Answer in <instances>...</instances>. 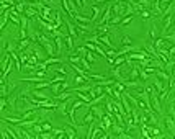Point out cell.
<instances>
[{
  "instance_id": "6da1fadb",
  "label": "cell",
  "mask_w": 175,
  "mask_h": 139,
  "mask_svg": "<svg viewBox=\"0 0 175 139\" xmlns=\"http://www.w3.org/2000/svg\"><path fill=\"white\" fill-rule=\"evenodd\" d=\"M164 123H165V129L169 131V133H172L173 128H175V121L170 116H164Z\"/></svg>"
},
{
  "instance_id": "7a4b0ae2",
  "label": "cell",
  "mask_w": 175,
  "mask_h": 139,
  "mask_svg": "<svg viewBox=\"0 0 175 139\" xmlns=\"http://www.w3.org/2000/svg\"><path fill=\"white\" fill-rule=\"evenodd\" d=\"M94 118H95V113L90 110L87 115H85V118H84V125H88V123H94Z\"/></svg>"
},
{
  "instance_id": "3957f363",
  "label": "cell",
  "mask_w": 175,
  "mask_h": 139,
  "mask_svg": "<svg viewBox=\"0 0 175 139\" xmlns=\"http://www.w3.org/2000/svg\"><path fill=\"white\" fill-rule=\"evenodd\" d=\"M110 15H111V8H108V10H106V13L102 17V21H100V23H102V25H105L106 21L110 20Z\"/></svg>"
},
{
  "instance_id": "277c9868",
  "label": "cell",
  "mask_w": 175,
  "mask_h": 139,
  "mask_svg": "<svg viewBox=\"0 0 175 139\" xmlns=\"http://www.w3.org/2000/svg\"><path fill=\"white\" fill-rule=\"evenodd\" d=\"M90 110L95 113V116H97V118H100V119H102V116H103V111L100 110V108H97V107H92Z\"/></svg>"
},
{
  "instance_id": "5b68a950",
  "label": "cell",
  "mask_w": 175,
  "mask_h": 139,
  "mask_svg": "<svg viewBox=\"0 0 175 139\" xmlns=\"http://www.w3.org/2000/svg\"><path fill=\"white\" fill-rule=\"evenodd\" d=\"M157 76L161 79H164V80H167V82H169V79H170V76H167V72H164V70H157Z\"/></svg>"
},
{
  "instance_id": "8992f818",
  "label": "cell",
  "mask_w": 175,
  "mask_h": 139,
  "mask_svg": "<svg viewBox=\"0 0 175 139\" xmlns=\"http://www.w3.org/2000/svg\"><path fill=\"white\" fill-rule=\"evenodd\" d=\"M41 128H43V131H53V126H51L49 123H43Z\"/></svg>"
},
{
  "instance_id": "52a82bcc",
  "label": "cell",
  "mask_w": 175,
  "mask_h": 139,
  "mask_svg": "<svg viewBox=\"0 0 175 139\" xmlns=\"http://www.w3.org/2000/svg\"><path fill=\"white\" fill-rule=\"evenodd\" d=\"M85 59H87V61H90V62H94V61H95V56L92 54V52H87V56H85Z\"/></svg>"
},
{
  "instance_id": "ba28073f",
  "label": "cell",
  "mask_w": 175,
  "mask_h": 139,
  "mask_svg": "<svg viewBox=\"0 0 175 139\" xmlns=\"http://www.w3.org/2000/svg\"><path fill=\"white\" fill-rule=\"evenodd\" d=\"M66 41H67V46H69V51H72L74 49V44H72V38H66Z\"/></svg>"
},
{
  "instance_id": "9c48e42d",
  "label": "cell",
  "mask_w": 175,
  "mask_h": 139,
  "mask_svg": "<svg viewBox=\"0 0 175 139\" xmlns=\"http://www.w3.org/2000/svg\"><path fill=\"white\" fill-rule=\"evenodd\" d=\"M123 43H124V44H129V43H131V39H129L128 36H124V38H123Z\"/></svg>"
},
{
  "instance_id": "30bf717a",
  "label": "cell",
  "mask_w": 175,
  "mask_h": 139,
  "mask_svg": "<svg viewBox=\"0 0 175 139\" xmlns=\"http://www.w3.org/2000/svg\"><path fill=\"white\" fill-rule=\"evenodd\" d=\"M82 82H84V79H82V77H79V76H77V77H75V84H82Z\"/></svg>"
}]
</instances>
